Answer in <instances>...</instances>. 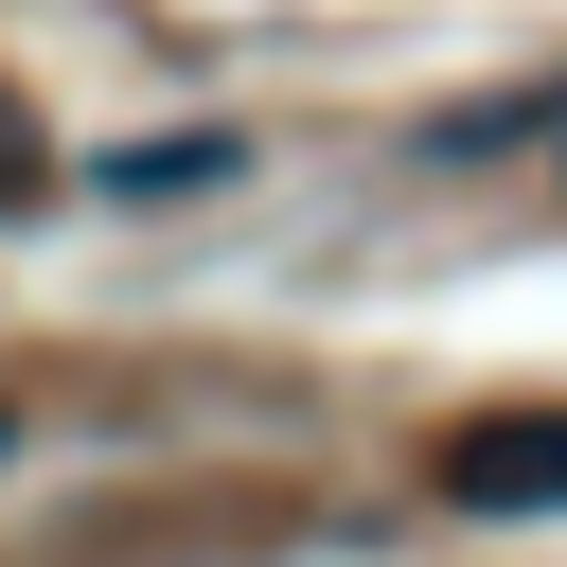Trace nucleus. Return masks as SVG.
Here are the masks:
<instances>
[{
	"label": "nucleus",
	"mask_w": 567,
	"mask_h": 567,
	"mask_svg": "<svg viewBox=\"0 0 567 567\" xmlns=\"http://www.w3.org/2000/svg\"><path fill=\"white\" fill-rule=\"evenodd\" d=\"M425 496L443 514H567V408H478L425 443Z\"/></svg>",
	"instance_id": "obj_1"
},
{
	"label": "nucleus",
	"mask_w": 567,
	"mask_h": 567,
	"mask_svg": "<svg viewBox=\"0 0 567 567\" xmlns=\"http://www.w3.org/2000/svg\"><path fill=\"white\" fill-rule=\"evenodd\" d=\"M195 177H230V142H124L106 159V195H195Z\"/></svg>",
	"instance_id": "obj_2"
},
{
	"label": "nucleus",
	"mask_w": 567,
	"mask_h": 567,
	"mask_svg": "<svg viewBox=\"0 0 567 567\" xmlns=\"http://www.w3.org/2000/svg\"><path fill=\"white\" fill-rule=\"evenodd\" d=\"M0 461H18V408H0Z\"/></svg>",
	"instance_id": "obj_3"
}]
</instances>
